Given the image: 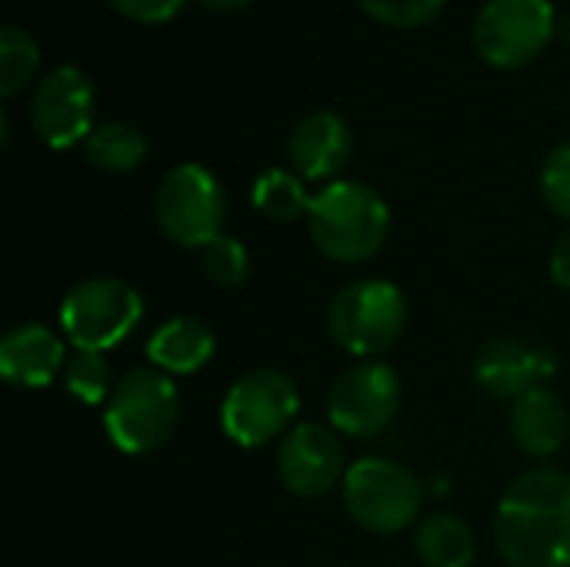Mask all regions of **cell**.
I'll return each mask as SVG.
<instances>
[{
    "label": "cell",
    "mask_w": 570,
    "mask_h": 567,
    "mask_svg": "<svg viewBox=\"0 0 570 567\" xmlns=\"http://www.w3.org/2000/svg\"><path fill=\"white\" fill-rule=\"evenodd\" d=\"M494 541L511 567H570V475H521L498 505Z\"/></svg>",
    "instance_id": "1"
},
{
    "label": "cell",
    "mask_w": 570,
    "mask_h": 567,
    "mask_svg": "<svg viewBox=\"0 0 570 567\" xmlns=\"http://www.w3.org/2000/svg\"><path fill=\"white\" fill-rule=\"evenodd\" d=\"M307 227L317 251L341 264L371 261L391 231L387 201L361 180H334L314 194Z\"/></svg>",
    "instance_id": "2"
},
{
    "label": "cell",
    "mask_w": 570,
    "mask_h": 567,
    "mask_svg": "<svg viewBox=\"0 0 570 567\" xmlns=\"http://www.w3.org/2000/svg\"><path fill=\"white\" fill-rule=\"evenodd\" d=\"M180 421V391L164 371H130L117 381L104 428L124 454H150L170 441Z\"/></svg>",
    "instance_id": "3"
},
{
    "label": "cell",
    "mask_w": 570,
    "mask_h": 567,
    "mask_svg": "<svg viewBox=\"0 0 570 567\" xmlns=\"http://www.w3.org/2000/svg\"><path fill=\"white\" fill-rule=\"evenodd\" d=\"M331 338L354 358H377L397 344L407 324V301L391 281H351L327 311Z\"/></svg>",
    "instance_id": "4"
},
{
    "label": "cell",
    "mask_w": 570,
    "mask_h": 567,
    "mask_svg": "<svg viewBox=\"0 0 570 567\" xmlns=\"http://www.w3.org/2000/svg\"><path fill=\"white\" fill-rule=\"evenodd\" d=\"M421 481L397 461L361 458L344 475L347 515L371 535H397L421 515Z\"/></svg>",
    "instance_id": "5"
},
{
    "label": "cell",
    "mask_w": 570,
    "mask_h": 567,
    "mask_svg": "<svg viewBox=\"0 0 570 567\" xmlns=\"http://www.w3.org/2000/svg\"><path fill=\"white\" fill-rule=\"evenodd\" d=\"M160 231L180 247H207L224 234L227 197L204 164H177L154 197Z\"/></svg>",
    "instance_id": "6"
},
{
    "label": "cell",
    "mask_w": 570,
    "mask_h": 567,
    "mask_svg": "<svg viewBox=\"0 0 570 567\" xmlns=\"http://www.w3.org/2000/svg\"><path fill=\"white\" fill-rule=\"evenodd\" d=\"M144 317V297L117 277H90L67 291L60 328L80 351L117 348Z\"/></svg>",
    "instance_id": "7"
},
{
    "label": "cell",
    "mask_w": 570,
    "mask_h": 567,
    "mask_svg": "<svg viewBox=\"0 0 570 567\" xmlns=\"http://www.w3.org/2000/svg\"><path fill=\"white\" fill-rule=\"evenodd\" d=\"M301 411V391L294 378L274 368L244 374L220 404V424L240 448H261L291 431Z\"/></svg>",
    "instance_id": "8"
},
{
    "label": "cell",
    "mask_w": 570,
    "mask_h": 567,
    "mask_svg": "<svg viewBox=\"0 0 570 567\" xmlns=\"http://www.w3.org/2000/svg\"><path fill=\"white\" fill-rule=\"evenodd\" d=\"M558 33L551 0H488L474 20V47L498 70L531 63Z\"/></svg>",
    "instance_id": "9"
},
{
    "label": "cell",
    "mask_w": 570,
    "mask_h": 567,
    "mask_svg": "<svg viewBox=\"0 0 570 567\" xmlns=\"http://www.w3.org/2000/svg\"><path fill=\"white\" fill-rule=\"evenodd\" d=\"M401 408V378L394 368L381 361H361L344 371L327 401V414L334 431L347 438H374L381 434Z\"/></svg>",
    "instance_id": "10"
},
{
    "label": "cell",
    "mask_w": 570,
    "mask_h": 567,
    "mask_svg": "<svg viewBox=\"0 0 570 567\" xmlns=\"http://www.w3.org/2000/svg\"><path fill=\"white\" fill-rule=\"evenodd\" d=\"M30 124L50 150L87 140L94 130V87L87 74L73 63L47 70L30 97Z\"/></svg>",
    "instance_id": "11"
},
{
    "label": "cell",
    "mask_w": 570,
    "mask_h": 567,
    "mask_svg": "<svg viewBox=\"0 0 570 567\" xmlns=\"http://www.w3.org/2000/svg\"><path fill=\"white\" fill-rule=\"evenodd\" d=\"M281 485L297 498H321L344 478V444L331 428L294 424L277 448Z\"/></svg>",
    "instance_id": "12"
},
{
    "label": "cell",
    "mask_w": 570,
    "mask_h": 567,
    "mask_svg": "<svg viewBox=\"0 0 570 567\" xmlns=\"http://www.w3.org/2000/svg\"><path fill=\"white\" fill-rule=\"evenodd\" d=\"M558 361L548 348L521 338H494L474 358V381L501 401H518L554 374Z\"/></svg>",
    "instance_id": "13"
},
{
    "label": "cell",
    "mask_w": 570,
    "mask_h": 567,
    "mask_svg": "<svg viewBox=\"0 0 570 567\" xmlns=\"http://www.w3.org/2000/svg\"><path fill=\"white\" fill-rule=\"evenodd\" d=\"M351 147H354V137H351L347 120L334 110H314L301 117V124L294 127L287 154L301 177L331 180L351 160Z\"/></svg>",
    "instance_id": "14"
},
{
    "label": "cell",
    "mask_w": 570,
    "mask_h": 567,
    "mask_svg": "<svg viewBox=\"0 0 570 567\" xmlns=\"http://www.w3.org/2000/svg\"><path fill=\"white\" fill-rule=\"evenodd\" d=\"M63 364V341L43 324H17L0 338V374L10 388H47Z\"/></svg>",
    "instance_id": "15"
},
{
    "label": "cell",
    "mask_w": 570,
    "mask_h": 567,
    "mask_svg": "<svg viewBox=\"0 0 570 567\" xmlns=\"http://www.w3.org/2000/svg\"><path fill=\"white\" fill-rule=\"evenodd\" d=\"M511 431L528 454L534 458L558 454L570 438V414L561 394L541 384L524 398H518L511 408Z\"/></svg>",
    "instance_id": "16"
},
{
    "label": "cell",
    "mask_w": 570,
    "mask_h": 567,
    "mask_svg": "<svg viewBox=\"0 0 570 567\" xmlns=\"http://www.w3.org/2000/svg\"><path fill=\"white\" fill-rule=\"evenodd\" d=\"M217 351L214 331L200 317H170L160 324L147 344V358L164 374H194L200 371Z\"/></svg>",
    "instance_id": "17"
},
{
    "label": "cell",
    "mask_w": 570,
    "mask_h": 567,
    "mask_svg": "<svg viewBox=\"0 0 570 567\" xmlns=\"http://www.w3.org/2000/svg\"><path fill=\"white\" fill-rule=\"evenodd\" d=\"M414 548L428 567H471L478 555L474 531L458 515H448V511L428 515L421 521Z\"/></svg>",
    "instance_id": "18"
},
{
    "label": "cell",
    "mask_w": 570,
    "mask_h": 567,
    "mask_svg": "<svg viewBox=\"0 0 570 567\" xmlns=\"http://www.w3.org/2000/svg\"><path fill=\"white\" fill-rule=\"evenodd\" d=\"M83 157L107 174H127L147 157V137L127 120H107L83 140Z\"/></svg>",
    "instance_id": "19"
},
{
    "label": "cell",
    "mask_w": 570,
    "mask_h": 567,
    "mask_svg": "<svg viewBox=\"0 0 570 567\" xmlns=\"http://www.w3.org/2000/svg\"><path fill=\"white\" fill-rule=\"evenodd\" d=\"M250 197H254V207H257L264 217L277 221V224H291V221H297V217H307L311 201H314V197L304 190V180L294 177L291 170H281V167L264 170V174L254 180Z\"/></svg>",
    "instance_id": "20"
},
{
    "label": "cell",
    "mask_w": 570,
    "mask_h": 567,
    "mask_svg": "<svg viewBox=\"0 0 570 567\" xmlns=\"http://www.w3.org/2000/svg\"><path fill=\"white\" fill-rule=\"evenodd\" d=\"M63 388L80 401V404H104L114 394V371L110 361L100 351H73L63 364Z\"/></svg>",
    "instance_id": "21"
},
{
    "label": "cell",
    "mask_w": 570,
    "mask_h": 567,
    "mask_svg": "<svg viewBox=\"0 0 570 567\" xmlns=\"http://www.w3.org/2000/svg\"><path fill=\"white\" fill-rule=\"evenodd\" d=\"M37 63H40L37 40L20 27L3 23L0 27V97L20 94L27 80L37 74Z\"/></svg>",
    "instance_id": "22"
},
{
    "label": "cell",
    "mask_w": 570,
    "mask_h": 567,
    "mask_svg": "<svg viewBox=\"0 0 570 567\" xmlns=\"http://www.w3.org/2000/svg\"><path fill=\"white\" fill-rule=\"evenodd\" d=\"M204 274L210 284L224 287V291H234L247 281L250 274V254L247 247L230 237V234H220L217 241H210L204 247Z\"/></svg>",
    "instance_id": "23"
},
{
    "label": "cell",
    "mask_w": 570,
    "mask_h": 567,
    "mask_svg": "<svg viewBox=\"0 0 570 567\" xmlns=\"http://www.w3.org/2000/svg\"><path fill=\"white\" fill-rule=\"evenodd\" d=\"M367 17H374L384 27H421L431 23L448 0H357Z\"/></svg>",
    "instance_id": "24"
},
{
    "label": "cell",
    "mask_w": 570,
    "mask_h": 567,
    "mask_svg": "<svg viewBox=\"0 0 570 567\" xmlns=\"http://www.w3.org/2000/svg\"><path fill=\"white\" fill-rule=\"evenodd\" d=\"M541 194H544V204L558 214L570 221V140L558 144L544 167H541Z\"/></svg>",
    "instance_id": "25"
},
{
    "label": "cell",
    "mask_w": 570,
    "mask_h": 567,
    "mask_svg": "<svg viewBox=\"0 0 570 567\" xmlns=\"http://www.w3.org/2000/svg\"><path fill=\"white\" fill-rule=\"evenodd\" d=\"M107 3L137 23H167L184 7V0H107Z\"/></svg>",
    "instance_id": "26"
},
{
    "label": "cell",
    "mask_w": 570,
    "mask_h": 567,
    "mask_svg": "<svg viewBox=\"0 0 570 567\" xmlns=\"http://www.w3.org/2000/svg\"><path fill=\"white\" fill-rule=\"evenodd\" d=\"M551 281L570 291V231L558 237V244L551 251Z\"/></svg>",
    "instance_id": "27"
},
{
    "label": "cell",
    "mask_w": 570,
    "mask_h": 567,
    "mask_svg": "<svg viewBox=\"0 0 570 567\" xmlns=\"http://www.w3.org/2000/svg\"><path fill=\"white\" fill-rule=\"evenodd\" d=\"M207 10H217V13H234V10H240V7H247L250 0H200Z\"/></svg>",
    "instance_id": "28"
},
{
    "label": "cell",
    "mask_w": 570,
    "mask_h": 567,
    "mask_svg": "<svg viewBox=\"0 0 570 567\" xmlns=\"http://www.w3.org/2000/svg\"><path fill=\"white\" fill-rule=\"evenodd\" d=\"M558 30H561V37H564V40H568V43H570V13H568V17H561Z\"/></svg>",
    "instance_id": "29"
}]
</instances>
